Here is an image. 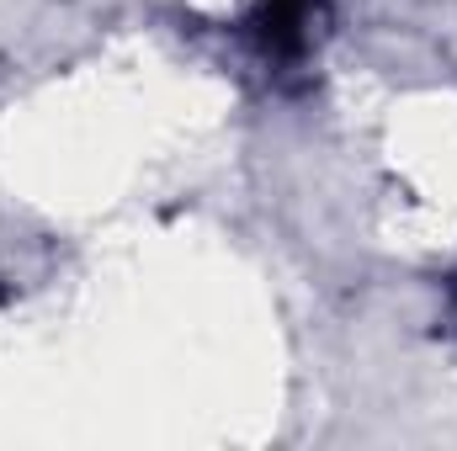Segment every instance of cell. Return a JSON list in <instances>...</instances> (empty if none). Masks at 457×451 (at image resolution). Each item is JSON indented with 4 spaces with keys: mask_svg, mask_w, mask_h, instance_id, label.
Returning a JSON list of instances; mask_svg holds the SVG:
<instances>
[{
    "mask_svg": "<svg viewBox=\"0 0 457 451\" xmlns=\"http://www.w3.org/2000/svg\"><path fill=\"white\" fill-rule=\"evenodd\" d=\"M309 16H314V0H261V37H266V48H277V53L303 48Z\"/></svg>",
    "mask_w": 457,
    "mask_h": 451,
    "instance_id": "obj_1",
    "label": "cell"
}]
</instances>
